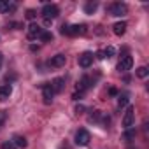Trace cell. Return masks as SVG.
Instances as JSON below:
<instances>
[{
  "instance_id": "cell-14",
  "label": "cell",
  "mask_w": 149,
  "mask_h": 149,
  "mask_svg": "<svg viewBox=\"0 0 149 149\" xmlns=\"http://www.w3.org/2000/svg\"><path fill=\"white\" fill-rule=\"evenodd\" d=\"M16 6L11 4L9 0H0V13H9V11H14Z\"/></svg>"
},
{
  "instance_id": "cell-12",
  "label": "cell",
  "mask_w": 149,
  "mask_h": 149,
  "mask_svg": "<svg viewBox=\"0 0 149 149\" xmlns=\"http://www.w3.org/2000/svg\"><path fill=\"white\" fill-rule=\"evenodd\" d=\"M63 86H65V79H63V77H56V79L51 83V88H53L54 93H60V91L63 90Z\"/></svg>"
},
{
  "instance_id": "cell-29",
  "label": "cell",
  "mask_w": 149,
  "mask_h": 149,
  "mask_svg": "<svg viewBox=\"0 0 149 149\" xmlns=\"http://www.w3.org/2000/svg\"><path fill=\"white\" fill-rule=\"evenodd\" d=\"M109 95H112V97L118 95V90H116V88H111V90H109Z\"/></svg>"
},
{
  "instance_id": "cell-21",
  "label": "cell",
  "mask_w": 149,
  "mask_h": 149,
  "mask_svg": "<svg viewBox=\"0 0 149 149\" xmlns=\"http://www.w3.org/2000/svg\"><path fill=\"white\" fill-rule=\"evenodd\" d=\"M102 53H104V56L111 58V56H114V53H116V51H114V47H112V46H107V47H105Z\"/></svg>"
},
{
  "instance_id": "cell-24",
  "label": "cell",
  "mask_w": 149,
  "mask_h": 149,
  "mask_svg": "<svg viewBox=\"0 0 149 149\" xmlns=\"http://www.w3.org/2000/svg\"><path fill=\"white\" fill-rule=\"evenodd\" d=\"M100 118H102V112H100V111H93V114H91L90 119H91V121H98Z\"/></svg>"
},
{
  "instance_id": "cell-17",
  "label": "cell",
  "mask_w": 149,
  "mask_h": 149,
  "mask_svg": "<svg viewBox=\"0 0 149 149\" xmlns=\"http://www.w3.org/2000/svg\"><path fill=\"white\" fill-rule=\"evenodd\" d=\"M97 9H98V4H97V2H88V4L84 6V13H86V14H93Z\"/></svg>"
},
{
  "instance_id": "cell-16",
  "label": "cell",
  "mask_w": 149,
  "mask_h": 149,
  "mask_svg": "<svg viewBox=\"0 0 149 149\" xmlns=\"http://www.w3.org/2000/svg\"><path fill=\"white\" fill-rule=\"evenodd\" d=\"M13 142H14V146H16V147H21V149H25V147L28 146V142H26V139H25L23 135H14Z\"/></svg>"
},
{
  "instance_id": "cell-31",
  "label": "cell",
  "mask_w": 149,
  "mask_h": 149,
  "mask_svg": "<svg viewBox=\"0 0 149 149\" xmlns=\"http://www.w3.org/2000/svg\"><path fill=\"white\" fill-rule=\"evenodd\" d=\"M2 61H4V56H2V53H0V67H2Z\"/></svg>"
},
{
  "instance_id": "cell-19",
  "label": "cell",
  "mask_w": 149,
  "mask_h": 149,
  "mask_svg": "<svg viewBox=\"0 0 149 149\" xmlns=\"http://www.w3.org/2000/svg\"><path fill=\"white\" fill-rule=\"evenodd\" d=\"M135 128H126V132L123 133V140H132V139H135Z\"/></svg>"
},
{
  "instance_id": "cell-3",
  "label": "cell",
  "mask_w": 149,
  "mask_h": 149,
  "mask_svg": "<svg viewBox=\"0 0 149 149\" xmlns=\"http://www.w3.org/2000/svg\"><path fill=\"white\" fill-rule=\"evenodd\" d=\"M109 13H111V16H125L126 13H128V7H126V4H121V2H116V4H112L111 7H109Z\"/></svg>"
},
{
  "instance_id": "cell-8",
  "label": "cell",
  "mask_w": 149,
  "mask_h": 149,
  "mask_svg": "<svg viewBox=\"0 0 149 149\" xmlns=\"http://www.w3.org/2000/svg\"><path fill=\"white\" fill-rule=\"evenodd\" d=\"M86 33V25H68V30H67V35H83Z\"/></svg>"
},
{
  "instance_id": "cell-5",
  "label": "cell",
  "mask_w": 149,
  "mask_h": 149,
  "mask_svg": "<svg viewBox=\"0 0 149 149\" xmlns=\"http://www.w3.org/2000/svg\"><path fill=\"white\" fill-rule=\"evenodd\" d=\"M132 67H133V58H132L130 54L123 56L121 61L118 63V70H119V72H126V70H130Z\"/></svg>"
},
{
  "instance_id": "cell-1",
  "label": "cell",
  "mask_w": 149,
  "mask_h": 149,
  "mask_svg": "<svg viewBox=\"0 0 149 149\" xmlns=\"http://www.w3.org/2000/svg\"><path fill=\"white\" fill-rule=\"evenodd\" d=\"M42 16H44V19H54V18H58L60 16V7L54 6V4H46L42 7Z\"/></svg>"
},
{
  "instance_id": "cell-25",
  "label": "cell",
  "mask_w": 149,
  "mask_h": 149,
  "mask_svg": "<svg viewBox=\"0 0 149 149\" xmlns=\"http://www.w3.org/2000/svg\"><path fill=\"white\" fill-rule=\"evenodd\" d=\"M35 16H37V13H35L33 9H28V11H26V18H28V19H33Z\"/></svg>"
},
{
  "instance_id": "cell-27",
  "label": "cell",
  "mask_w": 149,
  "mask_h": 149,
  "mask_svg": "<svg viewBox=\"0 0 149 149\" xmlns=\"http://www.w3.org/2000/svg\"><path fill=\"white\" fill-rule=\"evenodd\" d=\"M81 97H83V93H81V91H76V93L72 95V98H74V100H79Z\"/></svg>"
},
{
  "instance_id": "cell-30",
  "label": "cell",
  "mask_w": 149,
  "mask_h": 149,
  "mask_svg": "<svg viewBox=\"0 0 149 149\" xmlns=\"http://www.w3.org/2000/svg\"><path fill=\"white\" fill-rule=\"evenodd\" d=\"M44 25L46 26H51V19H44Z\"/></svg>"
},
{
  "instance_id": "cell-6",
  "label": "cell",
  "mask_w": 149,
  "mask_h": 149,
  "mask_svg": "<svg viewBox=\"0 0 149 149\" xmlns=\"http://www.w3.org/2000/svg\"><path fill=\"white\" fill-rule=\"evenodd\" d=\"M42 32H44V28H40V25H37V23H30V26H28V39L33 40V39L40 37Z\"/></svg>"
},
{
  "instance_id": "cell-13",
  "label": "cell",
  "mask_w": 149,
  "mask_h": 149,
  "mask_svg": "<svg viewBox=\"0 0 149 149\" xmlns=\"http://www.w3.org/2000/svg\"><path fill=\"white\" fill-rule=\"evenodd\" d=\"M90 83H91V77H88V76H84V77H83V79L79 81V84H77V91H81V93H84V91H86V90H88V88L91 86Z\"/></svg>"
},
{
  "instance_id": "cell-10",
  "label": "cell",
  "mask_w": 149,
  "mask_h": 149,
  "mask_svg": "<svg viewBox=\"0 0 149 149\" xmlns=\"http://www.w3.org/2000/svg\"><path fill=\"white\" fill-rule=\"evenodd\" d=\"M65 61H67V58H65V54H54L53 58H51V67H56V68H60V67H63L65 65Z\"/></svg>"
},
{
  "instance_id": "cell-9",
  "label": "cell",
  "mask_w": 149,
  "mask_h": 149,
  "mask_svg": "<svg viewBox=\"0 0 149 149\" xmlns=\"http://www.w3.org/2000/svg\"><path fill=\"white\" fill-rule=\"evenodd\" d=\"M91 63H93V54L91 53H83L81 56H79V67H83V68H88V67H91Z\"/></svg>"
},
{
  "instance_id": "cell-7",
  "label": "cell",
  "mask_w": 149,
  "mask_h": 149,
  "mask_svg": "<svg viewBox=\"0 0 149 149\" xmlns=\"http://www.w3.org/2000/svg\"><path fill=\"white\" fill-rule=\"evenodd\" d=\"M42 97H44V104H51V102H53L54 91H53V88H51V83L42 84Z\"/></svg>"
},
{
  "instance_id": "cell-26",
  "label": "cell",
  "mask_w": 149,
  "mask_h": 149,
  "mask_svg": "<svg viewBox=\"0 0 149 149\" xmlns=\"http://www.w3.org/2000/svg\"><path fill=\"white\" fill-rule=\"evenodd\" d=\"M84 111H86V107H84V105H81V104H79V105L76 107V112H77V114H83Z\"/></svg>"
},
{
  "instance_id": "cell-22",
  "label": "cell",
  "mask_w": 149,
  "mask_h": 149,
  "mask_svg": "<svg viewBox=\"0 0 149 149\" xmlns=\"http://www.w3.org/2000/svg\"><path fill=\"white\" fill-rule=\"evenodd\" d=\"M40 39H42L44 42H49V40H53V33H51V32H42Z\"/></svg>"
},
{
  "instance_id": "cell-23",
  "label": "cell",
  "mask_w": 149,
  "mask_h": 149,
  "mask_svg": "<svg viewBox=\"0 0 149 149\" xmlns=\"http://www.w3.org/2000/svg\"><path fill=\"white\" fill-rule=\"evenodd\" d=\"M2 149H16V146H14V142H13V140H7V142H4V144H2Z\"/></svg>"
},
{
  "instance_id": "cell-11",
  "label": "cell",
  "mask_w": 149,
  "mask_h": 149,
  "mask_svg": "<svg viewBox=\"0 0 149 149\" xmlns=\"http://www.w3.org/2000/svg\"><path fill=\"white\" fill-rule=\"evenodd\" d=\"M13 93V88L11 84H4V86H0V102H6Z\"/></svg>"
},
{
  "instance_id": "cell-18",
  "label": "cell",
  "mask_w": 149,
  "mask_h": 149,
  "mask_svg": "<svg viewBox=\"0 0 149 149\" xmlns=\"http://www.w3.org/2000/svg\"><path fill=\"white\" fill-rule=\"evenodd\" d=\"M128 102H130L128 95H126V93H123V95H119V98H118V107H119V109H123L125 105H128Z\"/></svg>"
},
{
  "instance_id": "cell-28",
  "label": "cell",
  "mask_w": 149,
  "mask_h": 149,
  "mask_svg": "<svg viewBox=\"0 0 149 149\" xmlns=\"http://www.w3.org/2000/svg\"><path fill=\"white\" fill-rule=\"evenodd\" d=\"M95 56H97V58H98V60H104V58H105V56H104V53H102V51H98V53H97V54H95Z\"/></svg>"
},
{
  "instance_id": "cell-20",
  "label": "cell",
  "mask_w": 149,
  "mask_h": 149,
  "mask_svg": "<svg viewBox=\"0 0 149 149\" xmlns=\"http://www.w3.org/2000/svg\"><path fill=\"white\" fill-rule=\"evenodd\" d=\"M137 76H139L140 79L147 77V76H149V70H147V67H139V68H137Z\"/></svg>"
},
{
  "instance_id": "cell-2",
  "label": "cell",
  "mask_w": 149,
  "mask_h": 149,
  "mask_svg": "<svg viewBox=\"0 0 149 149\" xmlns=\"http://www.w3.org/2000/svg\"><path fill=\"white\" fill-rule=\"evenodd\" d=\"M90 140H91V135H90V132L86 128L77 130V133H76V144L77 146H88Z\"/></svg>"
},
{
  "instance_id": "cell-15",
  "label": "cell",
  "mask_w": 149,
  "mask_h": 149,
  "mask_svg": "<svg viewBox=\"0 0 149 149\" xmlns=\"http://www.w3.org/2000/svg\"><path fill=\"white\" fill-rule=\"evenodd\" d=\"M112 30H114L116 35H125V32H126V23H125V21H118V23L112 26Z\"/></svg>"
},
{
  "instance_id": "cell-4",
  "label": "cell",
  "mask_w": 149,
  "mask_h": 149,
  "mask_svg": "<svg viewBox=\"0 0 149 149\" xmlns=\"http://www.w3.org/2000/svg\"><path fill=\"white\" fill-rule=\"evenodd\" d=\"M133 118H135V109H133V105H128L126 111H125V116H123V126L125 128H132Z\"/></svg>"
}]
</instances>
